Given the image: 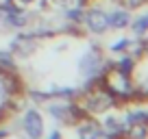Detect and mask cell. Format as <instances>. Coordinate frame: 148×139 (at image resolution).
<instances>
[{
  "label": "cell",
  "instance_id": "6da1fadb",
  "mask_svg": "<svg viewBox=\"0 0 148 139\" xmlns=\"http://www.w3.org/2000/svg\"><path fill=\"white\" fill-rule=\"evenodd\" d=\"M107 87H109V91L113 93V96H129V93L133 91V85H131L129 76L118 72V70H113V72L107 76Z\"/></svg>",
  "mask_w": 148,
  "mask_h": 139
},
{
  "label": "cell",
  "instance_id": "7a4b0ae2",
  "mask_svg": "<svg viewBox=\"0 0 148 139\" xmlns=\"http://www.w3.org/2000/svg\"><path fill=\"white\" fill-rule=\"evenodd\" d=\"M113 104V93L109 89H102V91L96 93H89V100H87V107L94 109V111H102V109L111 107Z\"/></svg>",
  "mask_w": 148,
  "mask_h": 139
},
{
  "label": "cell",
  "instance_id": "3957f363",
  "mask_svg": "<svg viewBox=\"0 0 148 139\" xmlns=\"http://www.w3.org/2000/svg\"><path fill=\"white\" fill-rule=\"evenodd\" d=\"M85 22H87V26L92 28L94 33H102V31H107V26H109V15L102 13V11H98V9H92L87 15H85Z\"/></svg>",
  "mask_w": 148,
  "mask_h": 139
},
{
  "label": "cell",
  "instance_id": "277c9868",
  "mask_svg": "<svg viewBox=\"0 0 148 139\" xmlns=\"http://www.w3.org/2000/svg\"><path fill=\"white\" fill-rule=\"evenodd\" d=\"M24 128L26 133L31 135L33 139H39L42 137V130H44V124H42V117L37 111H28L26 117H24Z\"/></svg>",
  "mask_w": 148,
  "mask_h": 139
},
{
  "label": "cell",
  "instance_id": "5b68a950",
  "mask_svg": "<svg viewBox=\"0 0 148 139\" xmlns=\"http://www.w3.org/2000/svg\"><path fill=\"white\" fill-rule=\"evenodd\" d=\"M126 24H129V15H126L124 11H118V13L109 15V26H113V28H124Z\"/></svg>",
  "mask_w": 148,
  "mask_h": 139
},
{
  "label": "cell",
  "instance_id": "8992f818",
  "mask_svg": "<svg viewBox=\"0 0 148 139\" xmlns=\"http://www.w3.org/2000/svg\"><path fill=\"white\" fill-rule=\"evenodd\" d=\"M146 133H148V130L144 128V126L133 124V126H131V130L126 133V137H129V139H144V137H146Z\"/></svg>",
  "mask_w": 148,
  "mask_h": 139
},
{
  "label": "cell",
  "instance_id": "52a82bcc",
  "mask_svg": "<svg viewBox=\"0 0 148 139\" xmlns=\"http://www.w3.org/2000/svg\"><path fill=\"white\" fill-rule=\"evenodd\" d=\"M81 137L83 139H96L98 137V128L96 126H85V128H81Z\"/></svg>",
  "mask_w": 148,
  "mask_h": 139
},
{
  "label": "cell",
  "instance_id": "ba28073f",
  "mask_svg": "<svg viewBox=\"0 0 148 139\" xmlns=\"http://www.w3.org/2000/svg\"><path fill=\"white\" fill-rule=\"evenodd\" d=\"M24 22H26V18H24L22 13H15V11L9 13V24H13V26H22Z\"/></svg>",
  "mask_w": 148,
  "mask_h": 139
},
{
  "label": "cell",
  "instance_id": "9c48e42d",
  "mask_svg": "<svg viewBox=\"0 0 148 139\" xmlns=\"http://www.w3.org/2000/svg\"><path fill=\"white\" fill-rule=\"evenodd\" d=\"M131 67H133V61L131 59H122L120 63H118V72H122V74H126V76L131 74Z\"/></svg>",
  "mask_w": 148,
  "mask_h": 139
},
{
  "label": "cell",
  "instance_id": "30bf717a",
  "mask_svg": "<svg viewBox=\"0 0 148 139\" xmlns=\"http://www.w3.org/2000/svg\"><path fill=\"white\" fill-rule=\"evenodd\" d=\"M148 28V15L146 18H142V20H137V22H135V31L137 33H144Z\"/></svg>",
  "mask_w": 148,
  "mask_h": 139
},
{
  "label": "cell",
  "instance_id": "8fae6325",
  "mask_svg": "<svg viewBox=\"0 0 148 139\" xmlns=\"http://www.w3.org/2000/svg\"><path fill=\"white\" fill-rule=\"evenodd\" d=\"M122 2H124V5L129 7V9H135V7L144 5V2H146V0H122Z\"/></svg>",
  "mask_w": 148,
  "mask_h": 139
},
{
  "label": "cell",
  "instance_id": "7c38bea8",
  "mask_svg": "<svg viewBox=\"0 0 148 139\" xmlns=\"http://www.w3.org/2000/svg\"><path fill=\"white\" fill-rule=\"evenodd\" d=\"M68 18H70V20H81V11H79V9L70 11V13H68Z\"/></svg>",
  "mask_w": 148,
  "mask_h": 139
},
{
  "label": "cell",
  "instance_id": "4fadbf2b",
  "mask_svg": "<svg viewBox=\"0 0 148 139\" xmlns=\"http://www.w3.org/2000/svg\"><path fill=\"white\" fill-rule=\"evenodd\" d=\"M129 44L126 42H118V44H113V50H120V48H126Z\"/></svg>",
  "mask_w": 148,
  "mask_h": 139
},
{
  "label": "cell",
  "instance_id": "5bb4252c",
  "mask_svg": "<svg viewBox=\"0 0 148 139\" xmlns=\"http://www.w3.org/2000/svg\"><path fill=\"white\" fill-rule=\"evenodd\" d=\"M52 2H57V5H68L70 0H52Z\"/></svg>",
  "mask_w": 148,
  "mask_h": 139
},
{
  "label": "cell",
  "instance_id": "9a60e30c",
  "mask_svg": "<svg viewBox=\"0 0 148 139\" xmlns=\"http://www.w3.org/2000/svg\"><path fill=\"white\" fill-rule=\"evenodd\" d=\"M50 139H61V135H59V133H52V135H50Z\"/></svg>",
  "mask_w": 148,
  "mask_h": 139
},
{
  "label": "cell",
  "instance_id": "2e32d148",
  "mask_svg": "<svg viewBox=\"0 0 148 139\" xmlns=\"http://www.w3.org/2000/svg\"><path fill=\"white\" fill-rule=\"evenodd\" d=\"M20 2H24V5H28V2H33V0H20Z\"/></svg>",
  "mask_w": 148,
  "mask_h": 139
}]
</instances>
